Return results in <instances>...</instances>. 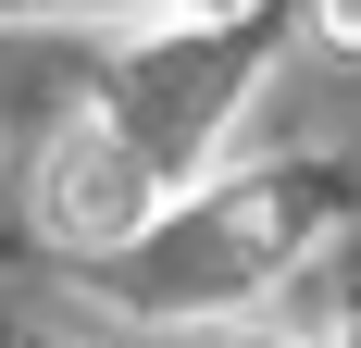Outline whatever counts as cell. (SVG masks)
I'll return each instance as SVG.
<instances>
[{"label": "cell", "mask_w": 361, "mask_h": 348, "mask_svg": "<svg viewBox=\"0 0 361 348\" xmlns=\"http://www.w3.org/2000/svg\"><path fill=\"white\" fill-rule=\"evenodd\" d=\"M25 199H37V224L63 249H87V261H125V249H149L162 237V199H175V174L137 149V125L125 112H75V125H50L37 137V174H25Z\"/></svg>", "instance_id": "obj_1"}, {"label": "cell", "mask_w": 361, "mask_h": 348, "mask_svg": "<svg viewBox=\"0 0 361 348\" xmlns=\"http://www.w3.org/2000/svg\"><path fill=\"white\" fill-rule=\"evenodd\" d=\"M200 348H287V336H262V323H224V336H200Z\"/></svg>", "instance_id": "obj_5"}, {"label": "cell", "mask_w": 361, "mask_h": 348, "mask_svg": "<svg viewBox=\"0 0 361 348\" xmlns=\"http://www.w3.org/2000/svg\"><path fill=\"white\" fill-rule=\"evenodd\" d=\"M250 75H262V25H237V13H200V25L149 37L137 63L112 75V112H125V125H137V149L187 187V162L224 137V112L250 100Z\"/></svg>", "instance_id": "obj_2"}, {"label": "cell", "mask_w": 361, "mask_h": 348, "mask_svg": "<svg viewBox=\"0 0 361 348\" xmlns=\"http://www.w3.org/2000/svg\"><path fill=\"white\" fill-rule=\"evenodd\" d=\"M312 25H324L336 50H361V0H312Z\"/></svg>", "instance_id": "obj_4"}, {"label": "cell", "mask_w": 361, "mask_h": 348, "mask_svg": "<svg viewBox=\"0 0 361 348\" xmlns=\"http://www.w3.org/2000/svg\"><path fill=\"white\" fill-rule=\"evenodd\" d=\"M0 13H237V0H0Z\"/></svg>", "instance_id": "obj_3"}]
</instances>
